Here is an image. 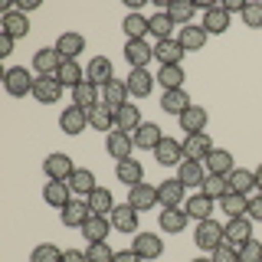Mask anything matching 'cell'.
<instances>
[{"label": "cell", "instance_id": "6da1fadb", "mask_svg": "<svg viewBox=\"0 0 262 262\" xmlns=\"http://www.w3.org/2000/svg\"><path fill=\"white\" fill-rule=\"evenodd\" d=\"M4 76V89H7V95H13V98H23V95H33V79L30 72H27V66H10V69H4L0 72Z\"/></svg>", "mask_w": 262, "mask_h": 262}, {"label": "cell", "instance_id": "7a4b0ae2", "mask_svg": "<svg viewBox=\"0 0 262 262\" xmlns=\"http://www.w3.org/2000/svg\"><path fill=\"white\" fill-rule=\"evenodd\" d=\"M0 33L10 39H23L30 33V20H27V13L16 10V4L4 7V13H0Z\"/></svg>", "mask_w": 262, "mask_h": 262}, {"label": "cell", "instance_id": "3957f363", "mask_svg": "<svg viewBox=\"0 0 262 262\" xmlns=\"http://www.w3.org/2000/svg\"><path fill=\"white\" fill-rule=\"evenodd\" d=\"M249 239H252V220L249 216H233L223 226V243L233 246L236 252H239V246H246Z\"/></svg>", "mask_w": 262, "mask_h": 262}, {"label": "cell", "instance_id": "277c9868", "mask_svg": "<svg viewBox=\"0 0 262 262\" xmlns=\"http://www.w3.org/2000/svg\"><path fill=\"white\" fill-rule=\"evenodd\" d=\"M72 170H76V164H72V158H69V154H62V151H53V154L43 161L46 180H69Z\"/></svg>", "mask_w": 262, "mask_h": 262}, {"label": "cell", "instance_id": "5b68a950", "mask_svg": "<svg viewBox=\"0 0 262 262\" xmlns=\"http://www.w3.org/2000/svg\"><path fill=\"white\" fill-rule=\"evenodd\" d=\"M193 243L200 246V249L213 252V249H216V246H223V226H220L216 220H203V223H196Z\"/></svg>", "mask_w": 262, "mask_h": 262}, {"label": "cell", "instance_id": "8992f818", "mask_svg": "<svg viewBox=\"0 0 262 262\" xmlns=\"http://www.w3.org/2000/svg\"><path fill=\"white\" fill-rule=\"evenodd\" d=\"M33 98L43 105H56L62 98V82L56 76H36V82H33Z\"/></svg>", "mask_w": 262, "mask_h": 262}, {"label": "cell", "instance_id": "52a82bcc", "mask_svg": "<svg viewBox=\"0 0 262 262\" xmlns=\"http://www.w3.org/2000/svg\"><path fill=\"white\" fill-rule=\"evenodd\" d=\"M125 59L131 69H147L154 59V46L147 43V39H128L125 43Z\"/></svg>", "mask_w": 262, "mask_h": 262}, {"label": "cell", "instance_id": "ba28073f", "mask_svg": "<svg viewBox=\"0 0 262 262\" xmlns=\"http://www.w3.org/2000/svg\"><path fill=\"white\" fill-rule=\"evenodd\" d=\"M210 151H213V141H210V135L207 131H196V135H187L184 138V158L187 161H207L210 158Z\"/></svg>", "mask_w": 262, "mask_h": 262}, {"label": "cell", "instance_id": "9c48e42d", "mask_svg": "<svg viewBox=\"0 0 262 262\" xmlns=\"http://www.w3.org/2000/svg\"><path fill=\"white\" fill-rule=\"evenodd\" d=\"M128 203L138 213L154 210V207H158V187H154V184H135V187H128Z\"/></svg>", "mask_w": 262, "mask_h": 262}, {"label": "cell", "instance_id": "30bf717a", "mask_svg": "<svg viewBox=\"0 0 262 262\" xmlns=\"http://www.w3.org/2000/svg\"><path fill=\"white\" fill-rule=\"evenodd\" d=\"M62 66V56L56 53V46H43L33 53V69H36V76H56Z\"/></svg>", "mask_w": 262, "mask_h": 262}, {"label": "cell", "instance_id": "8fae6325", "mask_svg": "<svg viewBox=\"0 0 262 262\" xmlns=\"http://www.w3.org/2000/svg\"><path fill=\"white\" fill-rule=\"evenodd\" d=\"M131 249L141 256V262H151V259H158L164 252V239L158 233H138L135 243H131Z\"/></svg>", "mask_w": 262, "mask_h": 262}, {"label": "cell", "instance_id": "7c38bea8", "mask_svg": "<svg viewBox=\"0 0 262 262\" xmlns=\"http://www.w3.org/2000/svg\"><path fill=\"white\" fill-rule=\"evenodd\" d=\"M43 200L53 210H62V207H69L76 196H72V187L66 184V180H49V184L43 187Z\"/></svg>", "mask_w": 262, "mask_h": 262}, {"label": "cell", "instance_id": "4fadbf2b", "mask_svg": "<svg viewBox=\"0 0 262 262\" xmlns=\"http://www.w3.org/2000/svg\"><path fill=\"white\" fill-rule=\"evenodd\" d=\"M59 216H62V226H72V229L79 226V229H82V226H85V220L92 216V207H89V200L76 196L69 207H62V210H59Z\"/></svg>", "mask_w": 262, "mask_h": 262}, {"label": "cell", "instance_id": "5bb4252c", "mask_svg": "<svg viewBox=\"0 0 262 262\" xmlns=\"http://www.w3.org/2000/svg\"><path fill=\"white\" fill-rule=\"evenodd\" d=\"M184 190H187V187L180 184L177 177L161 180V184H158V203H161V207H184V203H187Z\"/></svg>", "mask_w": 262, "mask_h": 262}, {"label": "cell", "instance_id": "9a60e30c", "mask_svg": "<svg viewBox=\"0 0 262 262\" xmlns=\"http://www.w3.org/2000/svg\"><path fill=\"white\" fill-rule=\"evenodd\" d=\"M154 154H158V164H164V167H177L180 161H184V144L177 141V138H161V144L154 147Z\"/></svg>", "mask_w": 262, "mask_h": 262}, {"label": "cell", "instance_id": "2e32d148", "mask_svg": "<svg viewBox=\"0 0 262 262\" xmlns=\"http://www.w3.org/2000/svg\"><path fill=\"white\" fill-rule=\"evenodd\" d=\"M105 147H108V154L115 161H128L131 158V147H135V141H131V135L128 131H108V135H105Z\"/></svg>", "mask_w": 262, "mask_h": 262}, {"label": "cell", "instance_id": "e0dca14e", "mask_svg": "<svg viewBox=\"0 0 262 262\" xmlns=\"http://www.w3.org/2000/svg\"><path fill=\"white\" fill-rule=\"evenodd\" d=\"M138 216H141V213L125 200V203H118V207L112 210L108 220H112V226L118 229V233H135V229H138Z\"/></svg>", "mask_w": 262, "mask_h": 262}, {"label": "cell", "instance_id": "ac0fdd59", "mask_svg": "<svg viewBox=\"0 0 262 262\" xmlns=\"http://www.w3.org/2000/svg\"><path fill=\"white\" fill-rule=\"evenodd\" d=\"M154 59H158L161 66H180V59H184V46L177 43V36L158 39V43H154Z\"/></svg>", "mask_w": 262, "mask_h": 262}, {"label": "cell", "instance_id": "d6986e66", "mask_svg": "<svg viewBox=\"0 0 262 262\" xmlns=\"http://www.w3.org/2000/svg\"><path fill=\"white\" fill-rule=\"evenodd\" d=\"M187 223H190V216H187V210H180V207H164L158 213V226L164 233H184Z\"/></svg>", "mask_w": 262, "mask_h": 262}, {"label": "cell", "instance_id": "ffe728a7", "mask_svg": "<svg viewBox=\"0 0 262 262\" xmlns=\"http://www.w3.org/2000/svg\"><path fill=\"white\" fill-rule=\"evenodd\" d=\"M154 79H158V76H151L147 69H131V76L125 79L131 98H147L154 92Z\"/></svg>", "mask_w": 262, "mask_h": 262}, {"label": "cell", "instance_id": "44dd1931", "mask_svg": "<svg viewBox=\"0 0 262 262\" xmlns=\"http://www.w3.org/2000/svg\"><path fill=\"white\" fill-rule=\"evenodd\" d=\"M59 128L66 131V135H79V131L89 128V112L79 108V105H69V108H62L59 115Z\"/></svg>", "mask_w": 262, "mask_h": 262}, {"label": "cell", "instance_id": "7402d4cb", "mask_svg": "<svg viewBox=\"0 0 262 262\" xmlns=\"http://www.w3.org/2000/svg\"><path fill=\"white\" fill-rule=\"evenodd\" d=\"M210 33L203 30V23H190V27H180L177 30V43L184 46V53H193V49H203Z\"/></svg>", "mask_w": 262, "mask_h": 262}, {"label": "cell", "instance_id": "603a6c76", "mask_svg": "<svg viewBox=\"0 0 262 262\" xmlns=\"http://www.w3.org/2000/svg\"><path fill=\"white\" fill-rule=\"evenodd\" d=\"M66 184L72 187V196H82V200H89V196H92V190H95V174L89 167H76L72 170V177L66 180Z\"/></svg>", "mask_w": 262, "mask_h": 262}, {"label": "cell", "instance_id": "cb8c5ba5", "mask_svg": "<svg viewBox=\"0 0 262 262\" xmlns=\"http://www.w3.org/2000/svg\"><path fill=\"white\" fill-rule=\"evenodd\" d=\"M177 180L184 187H203V180H207V167H203L200 161H180L177 164Z\"/></svg>", "mask_w": 262, "mask_h": 262}, {"label": "cell", "instance_id": "d4e9b609", "mask_svg": "<svg viewBox=\"0 0 262 262\" xmlns=\"http://www.w3.org/2000/svg\"><path fill=\"white\" fill-rule=\"evenodd\" d=\"M213 196L207 193H193V196H187V203H184V210H187V216L196 220V223H203V220H213Z\"/></svg>", "mask_w": 262, "mask_h": 262}, {"label": "cell", "instance_id": "484cf974", "mask_svg": "<svg viewBox=\"0 0 262 262\" xmlns=\"http://www.w3.org/2000/svg\"><path fill=\"white\" fill-rule=\"evenodd\" d=\"M203 167H207V174H220V177H229L236 170V164H233V154L223 151V147H213L210 151V158L203 161Z\"/></svg>", "mask_w": 262, "mask_h": 262}, {"label": "cell", "instance_id": "4316f807", "mask_svg": "<svg viewBox=\"0 0 262 262\" xmlns=\"http://www.w3.org/2000/svg\"><path fill=\"white\" fill-rule=\"evenodd\" d=\"M85 79H89V82H95L98 89L108 85V82L115 79V76H112V59H108V56H95V59L85 66Z\"/></svg>", "mask_w": 262, "mask_h": 262}, {"label": "cell", "instance_id": "83f0119b", "mask_svg": "<svg viewBox=\"0 0 262 262\" xmlns=\"http://www.w3.org/2000/svg\"><path fill=\"white\" fill-rule=\"evenodd\" d=\"M144 121H141V108H138V105H121L118 112H115V128L118 131H128V135H135L138 128H141Z\"/></svg>", "mask_w": 262, "mask_h": 262}, {"label": "cell", "instance_id": "f1b7e54d", "mask_svg": "<svg viewBox=\"0 0 262 262\" xmlns=\"http://www.w3.org/2000/svg\"><path fill=\"white\" fill-rule=\"evenodd\" d=\"M115 177H118L125 187L144 184V167H141V161H135V158H128V161H118V164H115Z\"/></svg>", "mask_w": 262, "mask_h": 262}, {"label": "cell", "instance_id": "f546056e", "mask_svg": "<svg viewBox=\"0 0 262 262\" xmlns=\"http://www.w3.org/2000/svg\"><path fill=\"white\" fill-rule=\"evenodd\" d=\"M98 102H102V92H98V85H95V82H82V85H76V89H72V105H79V108H95V105Z\"/></svg>", "mask_w": 262, "mask_h": 262}, {"label": "cell", "instance_id": "4dcf8cb0", "mask_svg": "<svg viewBox=\"0 0 262 262\" xmlns=\"http://www.w3.org/2000/svg\"><path fill=\"white\" fill-rule=\"evenodd\" d=\"M161 108L167 115H174V118H180V115L190 108V95H187L184 89H170V92L161 95Z\"/></svg>", "mask_w": 262, "mask_h": 262}, {"label": "cell", "instance_id": "1f68e13d", "mask_svg": "<svg viewBox=\"0 0 262 262\" xmlns=\"http://www.w3.org/2000/svg\"><path fill=\"white\" fill-rule=\"evenodd\" d=\"M112 229L115 226H112L108 216H95V213H92V216L85 220V226H82V236H85L89 243H105V236H108Z\"/></svg>", "mask_w": 262, "mask_h": 262}, {"label": "cell", "instance_id": "d6a6232c", "mask_svg": "<svg viewBox=\"0 0 262 262\" xmlns=\"http://www.w3.org/2000/svg\"><path fill=\"white\" fill-rule=\"evenodd\" d=\"M102 92H105V98H102V102L108 105L112 112H118L121 105H128V102H131V92H128V85H125V82H118V79H112L108 85L102 89Z\"/></svg>", "mask_w": 262, "mask_h": 262}, {"label": "cell", "instance_id": "836d02e7", "mask_svg": "<svg viewBox=\"0 0 262 262\" xmlns=\"http://www.w3.org/2000/svg\"><path fill=\"white\" fill-rule=\"evenodd\" d=\"M161 128L158 125H151V121H144L141 128L135 131V135H131V141H135V147H141V151H154V147L161 144Z\"/></svg>", "mask_w": 262, "mask_h": 262}, {"label": "cell", "instance_id": "e575fe53", "mask_svg": "<svg viewBox=\"0 0 262 262\" xmlns=\"http://www.w3.org/2000/svg\"><path fill=\"white\" fill-rule=\"evenodd\" d=\"M82 49H85V36H82V33H62V36L56 39V53H59L62 59H76Z\"/></svg>", "mask_w": 262, "mask_h": 262}, {"label": "cell", "instance_id": "d590c367", "mask_svg": "<svg viewBox=\"0 0 262 262\" xmlns=\"http://www.w3.org/2000/svg\"><path fill=\"white\" fill-rule=\"evenodd\" d=\"M226 180H229V193H243V196H249V190L256 187V170H249V167H236Z\"/></svg>", "mask_w": 262, "mask_h": 262}, {"label": "cell", "instance_id": "8d00e7d4", "mask_svg": "<svg viewBox=\"0 0 262 262\" xmlns=\"http://www.w3.org/2000/svg\"><path fill=\"white\" fill-rule=\"evenodd\" d=\"M89 128H95V131H115V112L108 108L105 102H98L95 108H89Z\"/></svg>", "mask_w": 262, "mask_h": 262}, {"label": "cell", "instance_id": "74e56055", "mask_svg": "<svg viewBox=\"0 0 262 262\" xmlns=\"http://www.w3.org/2000/svg\"><path fill=\"white\" fill-rule=\"evenodd\" d=\"M180 128L187 131V135H196V131H207V108H200V105H190L184 115H180Z\"/></svg>", "mask_w": 262, "mask_h": 262}, {"label": "cell", "instance_id": "f35d334b", "mask_svg": "<svg viewBox=\"0 0 262 262\" xmlns=\"http://www.w3.org/2000/svg\"><path fill=\"white\" fill-rule=\"evenodd\" d=\"M203 30L213 33V36H220V33H226V30H229V13L223 10V4H216L213 10L203 13Z\"/></svg>", "mask_w": 262, "mask_h": 262}, {"label": "cell", "instance_id": "ab89813d", "mask_svg": "<svg viewBox=\"0 0 262 262\" xmlns=\"http://www.w3.org/2000/svg\"><path fill=\"white\" fill-rule=\"evenodd\" d=\"M193 13H196L193 0H170V4H167V16L177 23V27H190Z\"/></svg>", "mask_w": 262, "mask_h": 262}, {"label": "cell", "instance_id": "60d3db41", "mask_svg": "<svg viewBox=\"0 0 262 262\" xmlns=\"http://www.w3.org/2000/svg\"><path fill=\"white\" fill-rule=\"evenodd\" d=\"M89 207H92L95 216H112V210L118 207V203H115L112 190H105V187H95L92 196H89Z\"/></svg>", "mask_w": 262, "mask_h": 262}, {"label": "cell", "instance_id": "b9f144b4", "mask_svg": "<svg viewBox=\"0 0 262 262\" xmlns=\"http://www.w3.org/2000/svg\"><path fill=\"white\" fill-rule=\"evenodd\" d=\"M184 66H161L158 69V85L164 92H170V89H184Z\"/></svg>", "mask_w": 262, "mask_h": 262}, {"label": "cell", "instance_id": "7bdbcfd3", "mask_svg": "<svg viewBox=\"0 0 262 262\" xmlns=\"http://www.w3.org/2000/svg\"><path fill=\"white\" fill-rule=\"evenodd\" d=\"M56 79L62 82V89H66V85L76 89V85H82V82H85V72L79 69V62H76V59H62L59 72H56Z\"/></svg>", "mask_w": 262, "mask_h": 262}, {"label": "cell", "instance_id": "ee69618b", "mask_svg": "<svg viewBox=\"0 0 262 262\" xmlns=\"http://www.w3.org/2000/svg\"><path fill=\"white\" fill-rule=\"evenodd\" d=\"M174 27H177V23L167 16V10H161V13L147 16V30H151V36H154V39H170Z\"/></svg>", "mask_w": 262, "mask_h": 262}, {"label": "cell", "instance_id": "f6af8a7d", "mask_svg": "<svg viewBox=\"0 0 262 262\" xmlns=\"http://www.w3.org/2000/svg\"><path fill=\"white\" fill-rule=\"evenodd\" d=\"M121 30H125V36H128V39H144V36H151V30H147V16L135 13V10L125 16Z\"/></svg>", "mask_w": 262, "mask_h": 262}, {"label": "cell", "instance_id": "bcb514c9", "mask_svg": "<svg viewBox=\"0 0 262 262\" xmlns=\"http://www.w3.org/2000/svg\"><path fill=\"white\" fill-rule=\"evenodd\" d=\"M220 210H223L229 220H233V216H246V213H249V196H243V193H226L223 200H220Z\"/></svg>", "mask_w": 262, "mask_h": 262}, {"label": "cell", "instance_id": "7dc6e473", "mask_svg": "<svg viewBox=\"0 0 262 262\" xmlns=\"http://www.w3.org/2000/svg\"><path fill=\"white\" fill-rule=\"evenodd\" d=\"M200 193L213 196V200H223V196L229 193V180L220 177V174H207V180H203V187H200Z\"/></svg>", "mask_w": 262, "mask_h": 262}, {"label": "cell", "instance_id": "c3c4849f", "mask_svg": "<svg viewBox=\"0 0 262 262\" xmlns=\"http://www.w3.org/2000/svg\"><path fill=\"white\" fill-rule=\"evenodd\" d=\"M62 252L59 246H53V243H39L36 249L30 252V262H62Z\"/></svg>", "mask_w": 262, "mask_h": 262}, {"label": "cell", "instance_id": "681fc988", "mask_svg": "<svg viewBox=\"0 0 262 262\" xmlns=\"http://www.w3.org/2000/svg\"><path fill=\"white\" fill-rule=\"evenodd\" d=\"M243 23L249 30H262V0H246L243 7Z\"/></svg>", "mask_w": 262, "mask_h": 262}, {"label": "cell", "instance_id": "f907efd6", "mask_svg": "<svg viewBox=\"0 0 262 262\" xmlns=\"http://www.w3.org/2000/svg\"><path fill=\"white\" fill-rule=\"evenodd\" d=\"M85 259H89V262H112V259H115V249H112L108 243H89Z\"/></svg>", "mask_w": 262, "mask_h": 262}, {"label": "cell", "instance_id": "816d5d0a", "mask_svg": "<svg viewBox=\"0 0 262 262\" xmlns=\"http://www.w3.org/2000/svg\"><path fill=\"white\" fill-rule=\"evenodd\" d=\"M239 262H262V243L249 239L246 246H239Z\"/></svg>", "mask_w": 262, "mask_h": 262}, {"label": "cell", "instance_id": "f5cc1de1", "mask_svg": "<svg viewBox=\"0 0 262 262\" xmlns=\"http://www.w3.org/2000/svg\"><path fill=\"white\" fill-rule=\"evenodd\" d=\"M210 262H239V252L223 243V246H216V249L210 252Z\"/></svg>", "mask_w": 262, "mask_h": 262}, {"label": "cell", "instance_id": "db71d44e", "mask_svg": "<svg viewBox=\"0 0 262 262\" xmlns=\"http://www.w3.org/2000/svg\"><path fill=\"white\" fill-rule=\"evenodd\" d=\"M246 216H249V220H259V223H262V193L249 200V213H246Z\"/></svg>", "mask_w": 262, "mask_h": 262}, {"label": "cell", "instance_id": "11a10c76", "mask_svg": "<svg viewBox=\"0 0 262 262\" xmlns=\"http://www.w3.org/2000/svg\"><path fill=\"white\" fill-rule=\"evenodd\" d=\"M112 262H141V256H138L135 249H118L115 252V259Z\"/></svg>", "mask_w": 262, "mask_h": 262}, {"label": "cell", "instance_id": "9f6ffc18", "mask_svg": "<svg viewBox=\"0 0 262 262\" xmlns=\"http://www.w3.org/2000/svg\"><path fill=\"white\" fill-rule=\"evenodd\" d=\"M62 262H89V259H85V252H79V249H66Z\"/></svg>", "mask_w": 262, "mask_h": 262}, {"label": "cell", "instance_id": "6f0895ef", "mask_svg": "<svg viewBox=\"0 0 262 262\" xmlns=\"http://www.w3.org/2000/svg\"><path fill=\"white\" fill-rule=\"evenodd\" d=\"M13 43H16V39H10V36H4V33H0V56H10L13 53Z\"/></svg>", "mask_w": 262, "mask_h": 262}, {"label": "cell", "instance_id": "680465c9", "mask_svg": "<svg viewBox=\"0 0 262 262\" xmlns=\"http://www.w3.org/2000/svg\"><path fill=\"white\" fill-rule=\"evenodd\" d=\"M243 7H246V0H226V4H223V10H226V13H236V10L243 13Z\"/></svg>", "mask_w": 262, "mask_h": 262}, {"label": "cell", "instance_id": "91938a15", "mask_svg": "<svg viewBox=\"0 0 262 262\" xmlns=\"http://www.w3.org/2000/svg\"><path fill=\"white\" fill-rule=\"evenodd\" d=\"M39 7V0H20V4H16V10L20 13H30V10H36Z\"/></svg>", "mask_w": 262, "mask_h": 262}, {"label": "cell", "instance_id": "94428289", "mask_svg": "<svg viewBox=\"0 0 262 262\" xmlns=\"http://www.w3.org/2000/svg\"><path fill=\"white\" fill-rule=\"evenodd\" d=\"M256 190L262 193V164H259V167H256Z\"/></svg>", "mask_w": 262, "mask_h": 262}, {"label": "cell", "instance_id": "6125c7cd", "mask_svg": "<svg viewBox=\"0 0 262 262\" xmlns=\"http://www.w3.org/2000/svg\"><path fill=\"white\" fill-rule=\"evenodd\" d=\"M190 262H210V259H190Z\"/></svg>", "mask_w": 262, "mask_h": 262}]
</instances>
